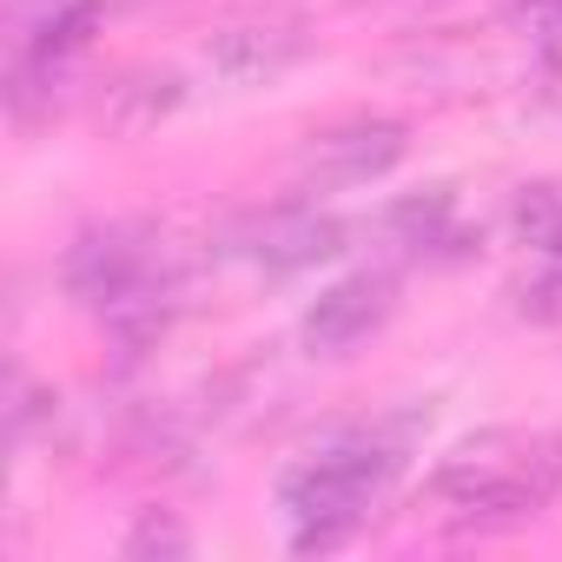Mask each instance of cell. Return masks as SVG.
I'll return each instance as SVG.
<instances>
[{
  "instance_id": "cell-8",
  "label": "cell",
  "mask_w": 562,
  "mask_h": 562,
  "mask_svg": "<svg viewBox=\"0 0 562 562\" xmlns=\"http://www.w3.org/2000/svg\"><path fill=\"white\" fill-rule=\"evenodd\" d=\"M391 232H397L404 245H417V251H424V245H443V238H450V186L391 205Z\"/></svg>"
},
{
  "instance_id": "cell-3",
  "label": "cell",
  "mask_w": 562,
  "mask_h": 562,
  "mask_svg": "<svg viewBox=\"0 0 562 562\" xmlns=\"http://www.w3.org/2000/svg\"><path fill=\"white\" fill-rule=\"evenodd\" d=\"M67 292L87 299L126 345H139V338H153V331L166 325L172 278H166L159 251L146 245V232L106 225V232H87V238L67 251Z\"/></svg>"
},
{
  "instance_id": "cell-6",
  "label": "cell",
  "mask_w": 562,
  "mask_h": 562,
  "mask_svg": "<svg viewBox=\"0 0 562 562\" xmlns=\"http://www.w3.org/2000/svg\"><path fill=\"white\" fill-rule=\"evenodd\" d=\"M265 271H305V265H325L345 251V225L331 212H312V205H285L251 225V245H245Z\"/></svg>"
},
{
  "instance_id": "cell-2",
  "label": "cell",
  "mask_w": 562,
  "mask_h": 562,
  "mask_svg": "<svg viewBox=\"0 0 562 562\" xmlns=\"http://www.w3.org/2000/svg\"><path fill=\"white\" fill-rule=\"evenodd\" d=\"M555 490V457L549 443L536 437H516V430H490V437H470L443 457L430 496H437V516L457 522V529H509V522H529Z\"/></svg>"
},
{
  "instance_id": "cell-7",
  "label": "cell",
  "mask_w": 562,
  "mask_h": 562,
  "mask_svg": "<svg viewBox=\"0 0 562 562\" xmlns=\"http://www.w3.org/2000/svg\"><path fill=\"white\" fill-rule=\"evenodd\" d=\"M299 54H305L299 27H225V34L212 41V67H218L225 80H265V74H278V67H292Z\"/></svg>"
},
{
  "instance_id": "cell-1",
  "label": "cell",
  "mask_w": 562,
  "mask_h": 562,
  "mask_svg": "<svg viewBox=\"0 0 562 562\" xmlns=\"http://www.w3.org/2000/svg\"><path fill=\"white\" fill-rule=\"evenodd\" d=\"M404 476V443L384 430H351L318 443L312 457H299L278 476V509H285V542L299 555H325L345 549L378 503L391 496V483Z\"/></svg>"
},
{
  "instance_id": "cell-9",
  "label": "cell",
  "mask_w": 562,
  "mask_h": 562,
  "mask_svg": "<svg viewBox=\"0 0 562 562\" xmlns=\"http://www.w3.org/2000/svg\"><path fill=\"white\" fill-rule=\"evenodd\" d=\"M126 555L146 562V555H192V536L166 516V509H146L133 529H126Z\"/></svg>"
},
{
  "instance_id": "cell-5",
  "label": "cell",
  "mask_w": 562,
  "mask_h": 562,
  "mask_svg": "<svg viewBox=\"0 0 562 562\" xmlns=\"http://www.w3.org/2000/svg\"><path fill=\"white\" fill-rule=\"evenodd\" d=\"M397 312V285L391 271H351L338 285H325L305 312V345L325 351V358H345L358 351L371 331H384V318Z\"/></svg>"
},
{
  "instance_id": "cell-10",
  "label": "cell",
  "mask_w": 562,
  "mask_h": 562,
  "mask_svg": "<svg viewBox=\"0 0 562 562\" xmlns=\"http://www.w3.org/2000/svg\"><path fill=\"white\" fill-rule=\"evenodd\" d=\"M516 14H522L542 41H562V0H516Z\"/></svg>"
},
{
  "instance_id": "cell-4",
  "label": "cell",
  "mask_w": 562,
  "mask_h": 562,
  "mask_svg": "<svg viewBox=\"0 0 562 562\" xmlns=\"http://www.w3.org/2000/svg\"><path fill=\"white\" fill-rule=\"evenodd\" d=\"M404 159V126L397 120H345L331 133H312V146L299 153V179L305 192H345V186H371Z\"/></svg>"
}]
</instances>
